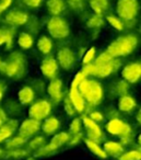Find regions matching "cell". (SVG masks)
Here are the masks:
<instances>
[{
  "label": "cell",
  "instance_id": "18",
  "mask_svg": "<svg viewBox=\"0 0 141 160\" xmlns=\"http://www.w3.org/2000/svg\"><path fill=\"white\" fill-rule=\"evenodd\" d=\"M69 99H70L75 111L79 112V113H82L84 111V109H85V101H84L83 97L80 94L78 88L71 87L70 92H69Z\"/></svg>",
  "mask_w": 141,
  "mask_h": 160
},
{
  "label": "cell",
  "instance_id": "38",
  "mask_svg": "<svg viewBox=\"0 0 141 160\" xmlns=\"http://www.w3.org/2000/svg\"><path fill=\"white\" fill-rule=\"evenodd\" d=\"M112 69H110V64L107 66H96V77H107L112 73Z\"/></svg>",
  "mask_w": 141,
  "mask_h": 160
},
{
  "label": "cell",
  "instance_id": "50",
  "mask_svg": "<svg viewBox=\"0 0 141 160\" xmlns=\"http://www.w3.org/2000/svg\"><path fill=\"white\" fill-rule=\"evenodd\" d=\"M5 152H6L5 149H2L0 147V160H5Z\"/></svg>",
  "mask_w": 141,
  "mask_h": 160
},
{
  "label": "cell",
  "instance_id": "39",
  "mask_svg": "<svg viewBox=\"0 0 141 160\" xmlns=\"http://www.w3.org/2000/svg\"><path fill=\"white\" fill-rule=\"evenodd\" d=\"M82 139H83V134L82 133L77 134V135H70L67 145H68V147H75L77 145H79Z\"/></svg>",
  "mask_w": 141,
  "mask_h": 160
},
{
  "label": "cell",
  "instance_id": "32",
  "mask_svg": "<svg viewBox=\"0 0 141 160\" xmlns=\"http://www.w3.org/2000/svg\"><path fill=\"white\" fill-rule=\"evenodd\" d=\"M82 133V122L79 118H73V121L70 123L69 126V135H77Z\"/></svg>",
  "mask_w": 141,
  "mask_h": 160
},
{
  "label": "cell",
  "instance_id": "10",
  "mask_svg": "<svg viewBox=\"0 0 141 160\" xmlns=\"http://www.w3.org/2000/svg\"><path fill=\"white\" fill-rule=\"evenodd\" d=\"M121 77L126 82L134 83L141 77V65L140 62H131L125 66L121 70Z\"/></svg>",
  "mask_w": 141,
  "mask_h": 160
},
{
  "label": "cell",
  "instance_id": "22",
  "mask_svg": "<svg viewBox=\"0 0 141 160\" xmlns=\"http://www.w3.org/2000/svg\"><path fill=\"white\" fill-rule=\"evenodd\" d=\"M137 103H136V100H134L132 97L128 96H123L119 98V101H118V109L120 112H125V113H130L132 110L136 108Z\"/></svg>",
  "mask_w": 141,
  "mask_h": 160
},
{
  "label": "cell",
  "instance_id": "20",
  "mask_svg": "<svg viewBox=\"0 0 141 160\" xmlns=\"http://www.w3.org/2000/svg\"><path fill=\"white\" fill-rule=\"evenodd\" d=\"M47 10L54 17H58L66 9V2L64 0H47Z\"/></svg>",
  "mask_w": 141,
  "mask_h": 160
},
{
  "label": "cell",
  "instance_id": "48",
  "mask_svg": "<svg viewBox=\"0 0 141 160\" xmlns=\"http://www.w3.org/2000/svg\"><path fill=\"white\" fill-rule=\"evenodd\" d=\"M12 0H0V14L10 7Z\"/></svg>",
  "mask_w": 141,
  "mask_h": 160
},
{
  "label": "cell",
  "instance_id": "1",
  "mask_svg": "<svg viewBox=\"0 0 141 160\" xmlns=\"http://www.w3.org/2000/svg\"><path fill=\"white\" fill-rule=\"evenodd\" d=\"M0 71L12 79H20L27 71V58L21 53H11L6 62L0 64Z\"/></svg>",
  "mask_w": 141,
  "mask_h": 160
},
{
  "label": "cell",
  "instance_id": "23",
  "mask_svg": "<svg viewBox=\"0 0 141 160\" xmlns=\"http://www.w3.org/2000/svg\"><path fill=\"white\" fill-rule=\"evenodd\" d=\"M84 144L88 147L89 150L94 156H96L97 158H100V159H107L108 158L107 155L105 153V151H104L103 147H102L99 142H93V140H90V139H88V138H85V139H84Z\"/></svg>",
  "mask_w": 141,
  "mask_h": 160
},
{
  "label": "cell",
  "instance_id": "4",
  "mask_svg": "<svg viewBox=\"0 0 141 160\" xmlns=\"http://www.w3.org/2000/svg\"><path fill=\"white\" fill-rule=\"evenodd\" d=\"M47 30L54 38H65L69 35V25L61 17H53L49 19Z\"/></svg>",
  "mask_w": 141,
  "mask_h": 160
},
{
  "label": "cell",
  "instance_id": "15",
  "mask_svg": "<svg viewBox=\"0 0 141 160\" xmlns=\"http://www.w3.org/2000/svg\"><path fill=\"white\" fill-rule=\"evenodd\" d=\"M19 128V123L16 120H9L0 127V142H5L7 139L12 137L14 132Z\"/></svg>",
  "mask_w": 141,
  "mask_h": 160
},
{
  "label": "cell",
  "instance_id": "37",
  "mask_svg": "<svg viewBox=\"0 0 141 160\" xmlns=\"http://www.w3.org/2000/svg\"><path fill=\"white\" fill-rule=\"evenodd\" d=\"M104 19L102 16H99V14H96V16H93L91 17L90 19H89L88 21V27L91 28V29H96V28H100L102 25V23H103Z\"/></svg>",
  "mask_w": 141,
  "mask_h": 160
},
{
  "label": "cell",
  "instance_id": "40",
  "mask_svg": "<svg viewBox=\"0 0 141 160\" xmlns=\"http://www.w3.org/2000/svg\"><path fill=\"white\" fill-rule=\"evenodd\" d=\"M81 71L84 73V75L88 77V76H95L96 75V66L94 64H88V65H84L83 68L81 69Z\"/></svg>",
  "mask_w": 141,
  "mask_h": 160
},
{
  "label": "cell",
  "instance_id": "47",
  "mask_svg": "<svg viewBox=\"0 0 141 160\" xmlns=\"http://www.w3.org/2000/svg\"><path fill=\"white\" fill-rule=\"evenodd\" d=\"M43 0H23V2L30 8H37L42 3Z\"/></svg>",
  "mask_w": 141,
  "mask_h": 160
},
{
  "label": "cell",
  "instance_id": "21",
  "mask_svg": "<svg viewBox=\"0 0 141 160\" xmlns=\"http://www.w3.org/2000/svg\"><path fill=\"white\" fill-rule=\"evenodd\" d=\"M30 156V151L27 148H16L6 150L5 160H24L25 158Z\"/></svg>",
  "mask_w": 141,
  "mask_h": 160
},
{
  "label": "cell",
  "instance_id": "46",
  "mask_svg": "<svg viewBox=\"0 0 141 160\" xmlns=\"http://www.w3.org/2000/svg\"><path fill=\"white\" fill-rule=\"evenodd\" d=\"M89 118H90L92 121H94L95 123H97V124H99L100 122H103L104 121V115L99 111H92L90 113V116H89Z\"/></svg>",
  "mask_w": 141,
  "mask_h": 160
},
{
  "label": "cell",
  "instance_id": "24",
  "mask_svg": "<svg viewBox=\"0 0 141 160\" xmlns=\"http://www.w3.org/2000/svg\"><path fill=\"white\" fill-rule=\"evenodd\" d=\"M29 142L27 139H25L24 137L18 135V136H12L9 139H7L5 142V150H9V149H16V148H22L27 142Z\"/></svg>",
  "mask_w": 141,
  "mask_h": 160
},
{
  "label": "cell",
  "instance_id": "53",
  "mask_svg": "<svg viewBox=\"0 0 141 160\" xmlns=\"http://www.w3.org/2000/svg\"><path fill=\"white\" fill-rule=\"evenodd\" d=\"M137 120H138V122L140 123V112H138V114H137Z\"/></svg>",
  "mask_w": 141,
  "mask_h": 160
},
{
  "label": "cell",
  "instance_id": "19",
  "mask_svg": "<svg viewBox=\"0 0 141 160\" xmlns=\"http://www.w3.org/2000/svg\"><path fill=\"white\" fill-rule=\"evenodd\" d=\"M59 127H60V122L55 116L46 118L44 120V122H43V124H41V128H42L43 133L45 135H54L59 129Z\"/></svg>",
  "mask_w": 141,
  "mask_h": 160
},
{
  "label": "cell",
  "instance_id": "14",
  "mask_svg": "<svg viewBox=\"0 0 141 160\" xmlns=\"http://www.w3.org/2000/svg\"><path fill=\"white\" fill-rule=\"evenodd\" d=\"M69 137H70L69 133H67V132H60V133L55 134L53 136V138L51 139V142L46 145L51 150L58 152V149H60L62 146H65L68 142Z\"/></svg>",
  "mask_w": 141,
  "mask_h": 160
},
{
  "label": "cell",
  "instance_id": "31",
  "mask_svg": "<svg viewBox=\"0 0 141 160\" xmlns=\"http://www.w3.org/2000/svg\"><path fill=\"white\" fill-rule=\"evenodd\" d=\"M117 159L118 160H141V151H140V149H130V150L124 151Z\"/></svg>",
  "mask_w": 141,
  "mask_h": 160
},
{
  "label": "cell",
  "instance_id": "42",
  "mask_svg": "<svg viewBox=\"0 0 141 160\" xmlns=\"http://www.w3.org/2000/svg\"><path fill=\"white\" fill-rule=\"evenodd\" d=\"M95 53H96V49H95V47H91V48L85 53V55H84L83 64L84 65L91 64V62H92V60L94 59V57H95Z\"/></svg>",
  "mask_w": 141,
  "mask_h": 160
},
{
  "label": "cell",
  "instance_id": "41",
  "mask_svg": "<svg viewBox=\"0 0 141 160\" xmlns=\"http://www.w3.org/2000/svg\"><path fill=\"white\" fill-rule=\"evenodd\" d=\"M68 5L71 7V9L77 12H80L83 10V1L82 0H67Z\"/></svg>",
  "mask_w": 141,
  "mask_h": 160
},
{
  "label": "cell",
  "instance_id": "3",
  "mask_svg": "<svg viewBox=\"0 0 141 160\" xmlns=\"http://www.w3.org/2000/svg\"><path fill=\"white\" fill-rule=\"evenodd\" d=\"M137 43H138V41H137L136 36H121V38H117L116 41H114L107 47L106 53L112 56L113 58L119 57V56H126L128 54L132 53V51L136 48Z\"/></svg>",
  "mask_w": 141,
  "mask_h": 160
},
{
  "label": "cell",
  "instance_id": "2",
  "mask_svg": "<svg viewBox=\"0 0 141 160\" xmlns=\"http://www.w3.org/2000/svg\"><path fill=\"white\" fill-rule=\"evenodd\" d=\"M78 90L90 105H97L103 99V89L95 80L86 78L78 86Z\"/></svg>",
  "mask_w": 141,
  "mask_h": 160
},
{
  "label": "cell",
  "instance_id": "13",
  "mask_svg": "<svg viewBox=\"0 0 141 160\" xmlns=\"http://www.w3.org/2000/svg\"><path fill=\"white\" fill-rule=\"evenodd\" d=\"M29 16L25 12L19 11V10H11L5 17V21L8 24L12 27H20L27 22Z\"/></svg>",
  "mask_w": 141,
  "mask_h": 160
},
{
  "label": "cell",
  "instance_id": "52",
  "mask_svg": "<svg viewBox=\"0 0 141 160\" xmlns=\"http://www.w3.org/2000/svg\"><path fill=\"white\" fill-rule=\"evenodd\" d=\"M2 96H3V89H2V87H1V85H0V101L2 99Z\"/></svg>",
  "mask_w": 141,
  "mask_h": 160
},
{
  "label": "cell",
  "instance_id": "25",
  "mask_svg": "<svg viewBox=\"0 0 141 160\" xmlns=\"http://www.w3.org/2000/svg\"><path fill=\"white\" fill-rule=\"evenodd\" d=\"M34 97H35V93H34L33 89L31 87H23L18 93L19 101H20L21 104L24 105L30 104L34 100Z\"/></svg>",
  "mask_w": 141,
  "mask_h": 160
},
{
  "label": "cell",
  "instance_id": "35",
  "mask_svg": "<svg viewBox=\"0 0 141 160\" xmlns=\"http://www.w3.org/2000/svg\"><path fill=\"white\" fill-rule=\"evenodd\" d=\"M106 21L112 25L114 29H116L117 31H123L124 30V23L123 21L120 20L119 18L115 16H107L106 17Z\"/></svg>",
  "mask_w": 141,
  "mask_h": 160
},
{
  "label": "cell",
  "instance_id": "8",
  "mask_svg": "<svg viewBox=\"0 0 141 160\" xmlns=\"http://www.w3.org/2000/svg\"><path fill=\"white\" fill-rule=\"evenodd\" d=\"M81 122H82V124H83L84 128H85L86 138L100 144V142L103 140L104 134H103V132H102V128L99 126V124L95 123L94 121L91 120L89 116H83Z\"/></svg>",
  "mask_w": 141,
  "mask_h": 160
},
{
  "label": "cell",
  "instance_id": "16",
  "mask_svg": "<svg viewBox=\"0 0 141 160\" xmlns=\"http://www.w3.org/2000/svg\"><path fill=\"white\" fill-rule=\"evenodd\" d=\"M103 149L106 155H107V157L112 158H118L125 151V147L119 142H115V140H107V142H105Z\"/></svg>",
  "mask_w": 141,
  "mask_h": 160
},
{
  "label": "cell",
  "instance_id": "5",
  "mask_svg": "<svg viewBox=\"0 0 141 160\" xmlns=\"http://www.w3.org/2000/svg\"><path fill=\"white\" fill-rule=\"evenodd\" d=\"M138 7L137 0H118L116 7L117 14L125 21L134 20L138 13Z\"/></svg>",
  "mask_w": 141,
  "mask_h": 160
},
{
  "label": "cell",
  "instance_id": "11",
  "mask_svg": "<svg viewBox=\"0 0 141 160\" xmlns=\"http://www.w3.org/2000/svg\"><path fill=\"white\" fill-rule=\"evenodd\" d=\"M57 62L58 65H60V67H62L64 69H69L73 66L75 62V54L68 47H64L60 48L57 53Z\"/></svg>",
  "mask_w": 141,
  "mask_h": 160
},
{
  "label": "cell",
  "instance_id": "7",
  "mask_svg": "<svg viewBox=\"0 0 141 160\" xmlns=\"http://www.w3.org/2000/svg\"><path fill=\"white\" fill-rule=\"evenodd\" d=\"M51 103L46 100H41L31 105V108L29 110V115L30 118H32V120L41 122V121L48 118V115L51 114Z\"/></svg>",
  "mask_w": 141,
  "mask_h": 160
},
{
  "label": "cell",
  "instance_id": "44",
  "mask_svg": "<svg viewBox=\"0 0 141 160\" xmlns=\"http://www.w3.org/2000/svg\"><path fill=\"white\" fill-rule=\"evenodd\" d=\"M86 76L84 75L83 72H82L81 70L79 71V72L77 73V75L75 76V78H73V81H72V83H71V87H73V88H78V86L80 85V83L83 81V80H85L86 79Z\"/></svg>",
  "mask_w": 141,
  "mask_h": 160
},
{
  "label": "cell",
  "instance_id": "6",
  "mask_svg": "<svg viewBox=\"0 0 141 160\" xmlns=\"http://www.w3.org/2000/svg\"><path fill=\"white\" fill-rule=\"evenodd\" d=\"M106 131L108 134L113 136H118L119 138L124 137V136H127L132 134V127L130 126L128 123L121 121L120 118H110L107 123H106Z\"/></svg>",
  "mask_w": 141,
  "mask_h": 160
},
{
  "label": "cell",
  "instance_id": "27",
  "mask_svg": "<svg viewBox=\"0 0 141 160\" xmlns=\"http://www.w3.org/2000/svg\"><path fill=\"white\" fill-rule=\"evenodd\" d=\"M47 142H46V138L44 137V136H34V137H32V139L30 140V142H27V150L31 152V151H33V152H35L36 150H38L40 148H42L43 146H45Z\"/></svg>",
  "mask_w": 141,
  "mask_h": 160
},
{
  "label": "cell",
  "instance_id": "54",
  "mask_svg": "<svg viewBox=\"0 0 141 160\" xmlns=\"http://www.w3.org/2000/svg\"><path fill=\"white\" fill-rule=\"evenodd\" d=\"M0 64H1V59H0Z\"/></svg>",
  "mask_w": 141,
  "mask_h": 160
},
{
  "label": "cell",
  "instance_id": "49",
  "mask_svg": "<svg viewBox=\"0 0 141 160\" xmlns=\"http://www.w3.org/2000/svg\"><path fill=\"white\" fill-rule=\"evenodd\" d=\"M7 121H8V118H7V114H6V112L3 111L2 109H0V127L2 126Z\"/></svg>",
  "mask_w": 141,
  "mask_h": 160
},
{
  "label": "cell",
  "instance_id": "29",
  "mask_svg": "<svg viewBox=\"0 0 141 160\" xmlns=\"http://www.w3.org/2000/svg\"><path fill=\"white\" fill-rule=\"evenodd\" d=\"M37 48L40 49L41 53L49 54L53 48V43L47 36H41L40 40L37 41Z\"/></svg>",
  "mask_w": 141,
  "mask_h": 160
},
{
  "label": "cell",
  "instance_id": "28",
  "mask_svg": "<svg viewBox=\"0 0 141 160\" xmlns=\"http://www.w3.org/2000/svg\"><path fill=\"white\" fill-rule=\"evenodd\" d=\"M92 10L99 16H102L108 9V0H90Z\"/></svg>",
  "mask_w": 141,
  "mask_h": 160
},
{
  "label": "cell",
  "instance_id": "12",
  "mask_svg": "<svg viewBox=\"0 0 141 160\" xmlns=\"http://www.w3.org/2000/svg\"><path fill=\"white\" fill-rule=\"evenodd\" d=\"M41 71L42 73L48 79L56 78V75L58 72V62L55 58L46 57L41 64Z\"/></svg>",
  "mask_w": 141,
  "mask_h": 160
},
{
  "label": "cell",
  "instance_id": "17",
  "mask_svg": "<svg viewBox=\"0 0 141 160\" xmlns=\"http://www.w3.org/2000/svg\"><path fill=\"white\" fill-rule=\"evenodd\" d=\"M48 94L55 102H60L62 99V82L61 80L58 78H54L51 79V83L48 85L47 88Z\"/></svg>",
  "mask_w": 141,
  "mask_h": 160
},
{
  "label": "cell",
  "instance_id": "36",
  "mask_svg": "<svg viewBox=\"0 0 141 160\" xmlns=\"http://www.w3.org/2000/svg\"><path fill=\"white\" fill-rule=\"evenodd\" d=\"M128 89H129V87H128V83L125 80H120L115 86V92L120 97L126 96L128 93Z\"/></svg>",
  "mask_w": 141,
  "mask_h": 160
},
{
  "label": "cell",
  "instance_id": "33",
  "mask_svg": "<svg viewBox=\"0 0 141 160\" xmlns=\"http://www.w3.org/2000/svg\"><path fill=\"white\" fill-rule=\"evenodd\" d=\"M56 151H53L47 147V145L43 146L42 148H40L38 150H36L34 152V156H35L37 159H42V158H48V157H51V156L56 155Z\"/></svg>",
  "mask_w": 141,
  "mask_h": 160
},
{
  "label": "cell",
  "instance_id": "43",
  "mask_svg": "<svg viewBox=\"0 0 141 160\" xmlns=\"http://www.w3.org/2000/svg\"><path fill=\"white\" fill-rule=\"evenodd\" d=\"M65 111H66V113L68 114L69 116H73L75 113H77V111H75V108H73L69 97H67V98L65 99Z\"/></svg>",
  "mask_w": 141,
  "mask_h": 160
},
{
  "label": "cell",
  "instance_id": "9",
  "mask_svg": "<svg viewBox=\"0 0 141 160\" xmlns=\"http://www.w3.org/2000/svg\"><path fill=\"white\" fill-rule=\"evenodd\" d=\"M40 129H41V122L32 120V118H27L19 126V135L29 140L30 138L34 137L40 132Z\"/></svg>",
  "mask_w": 141,
  "mask_h": 160
},
{
  "label": "cell",
  "instance_id": "45",
  "mask_svg": "<svg viewBox=\"0 0 141 160\" xmlns=\"http://www.w3.org/2000/svg\"><path fill=\"white\" fill-rule=\"evenodd\" d=\"M120 142L124 147H127V146H130L134 142V133L130 134V135H127V136H124V137H120Z\"/></svg>",
  "mask_w": 141,
  "mask_h": 160
},
{
  "label": "cell",
  "instance_id": "30",
  "mask_svg": "<svg viewBox=\"0 0 141 160\" xmlns=\"http://www.w3.org/2000/svg\"><path fill=\"white\" fill-rule=\"evenodd\" d=\"M18 44L21 48L29 49L33 46V38L29 33H21L18 38Z\"/></svg>",
  "mask_w": 141,
  "mask_h": 160
},
{
  "label": "cell",
  "instance_id": "34",
  "mask_svg": "<svg viewBox=\"0 0 141 160\" xmlns=\"http://www.w3.org/2000/svg\"><path fill=\"white\" fill-rule=\"evenodd\" d=\"M114 59V58L112 57L110 55H108L107 53H103V54H101V55L99 56V57L95 59V66H99V67H101V66H107V65H109L110 62H112V60Z\"/></svg>",
  "mask_w": 141,
  "mask_h": 160
},
{
  "label": "cell",
  "instance_id": "26",
  "mask_svg": "<svg viewBox=\"0 0 141 160\" xmlns=\"http://www.w3.org/2000/svg\"><path fill=\"white\" fill-rule=\"evenodd\" d=\"M14 32L9 28H0V46L7 44L8 48L12 46V38H13Z\"/></svg>",
  "mask_w": 141,
  "mask_h": 160
},
{
  "label": "cell",
  "instance_id": "51",
  "mask_svg": "<svg viewBox=\"0 0 141 160\" xmlns=\"http://www.w3.org/2000/svg\"><path fill=\"white\" fill-rule=\"evenodd\" d=\"M24 160H38V159H37V158H36V157H35V156H34V155H32V156L30 155V156H27V157L25 158Z\"/></svg>",
  "mask_w": 141,
  "mask_h": 160
}]
</instances>
